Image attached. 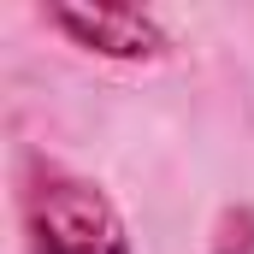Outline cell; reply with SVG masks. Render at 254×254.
<instances>
[{
	"label": "cell",
	"mask_w": 254,
	"mask_h": 254,
	"mask_svg": "<svg viewBox=\"0 0 254 254\" xmlns=\"http://www.w3.org/2000/svg\"><path fill=\"white\" fill-rule=\"evenodd\" d=\"M24 254H130L125 213L101 184L30 160L24 178Z\"/></svg>",
	"instance_id": "obj_1"
},
{
	"label": "cell",
	"mask_w": 254,
	"mask_h": 254,
	"mask_svg": "<svg viewBox=\"0 0 254 254\" xmlns=\"http://www.w3.org/2000/svg\"><path fill=\"white\" fill-rule=\"evenodd\" d=\"M42 24L101 60H160L172 48L166 24L142 6H42Z\"/></svg>",
	"instance_id": "obj_2"
}]
</instances>
